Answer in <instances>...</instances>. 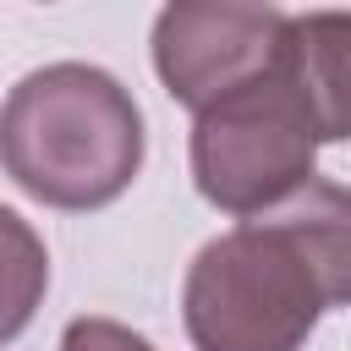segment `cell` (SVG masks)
<instances>
[{"label":"cell","instance_id":"6da1fadb","mask_svg":"<svg viewBox=\"0 0 351 351\" xmlns=\"http://www.w3.org/2000/svg\"><path fill=\"white\" fill-rule=\"evenodd\" d=\"M329 307H351V192L318 176L203 241L181 291L192 351H302Z\"/></svg>","mask_w":351,"mask_h":351},{"label":"cell","instance_id":"7a4b0ae2","mask_svg":"<svg viewBox=\"0 0 351 351\" xmlns=\"http://www.w3.org/2000/svg\"><path fill=\"white\" fill-rule=\"evenodd\" d=\"M0 170L49 208H104L143 170V110L99 66H38L0 104Z\"/></svg>","mask_w":351,"mask_h":351},{"label":"cell","instance_id":"3957f363","mask_svg":"<svg viewBox=\"0 0 351 351\" xmlns=\"http://www.w3.org/2000/svg\"><path fill=\"white\" fill-rule=\"evenodd\" d=\"M313 121L285 88L280 66L192 121V181L236 219H258L291 203L313 181Z\"/></svg>","mask_w":351,"mask_h":351},{"label":"cell","instance_id":"277c9868","mask_svg":"<svg viewBox=\"0 0 351 351\" xmlns=\"http://www.w3.org/2000/svg\"><path fill=\"white\" fill-rule=\"evenodd\" d=\"M291 11L274 5H219L181 0L154 16V71L176 104L203 115L236 88L280 66V33Z\"/></svg>","mask_w":351,"mask_h":351},{"label":"cell","instance_id":"5b68a950","mask_svg":"<svg viewBox=\"0 0 351 351\" xmlns=\"http://www.w3.org/2000/svg\"><path fill=\"white\" fill-rule=\"evenodd\" d=\"M280 77L318 143H351V11H296L280 33Z\"/></svg>","mask_w":351,"mask_h":351},{"label":"cell","instance_id":"8992f818","mask_svg":"<svg viewBox=\"0 0 351 351\" xmlns=\"http://www.w3.org/2000/svg\"><path fill=\"white\" fill-rule=\"evenodd\" d=\"M44 291H49V252H44V236L0 203V346H11L33 313L44 307Z\"/></svg>","mask_w":351,"mask_h":351},{"label":"cell","instance_id":"52a82bcc","mask_svg":"<svg viewBox=\"0 0 351 351\" xmlns=\"http://www.w3.org/2000/svg\"><path fill=\"white\" fill-rule=\"evenodd\" d=\"M60 351H154V346L115 318H71L60 335Z\"/></svg>","mask_w":351,"mask_h":351}]
</instances>
